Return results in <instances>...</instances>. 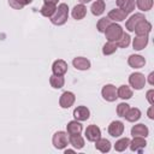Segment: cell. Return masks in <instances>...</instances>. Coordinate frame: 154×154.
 Masks as SVG:
<instances>
[{"mask_svg": "<svg viewBox=\"0 0 154 154\" xmlns=\"http://www.w3.org/2000/svg\"><path fill=\"white\" fill-rule=\"evenodd\" d=\"M75 150L73 149H65V154H67V153H73Z\"/></svg>", "mask_w": 154, "mask_h": 154, "instance_id": "obj_41", "label": "cell"}, {"mask_svg": "<svg viewBox=\"0 0 154 154\" xmlns=\"http://www.w3.org/2000/svg\"><path fill=\"white\" fill-rule=\"evenodd\" d=\"M141 116H142V113H141L140 108L132 107V108H129V111L126 112V114L124 116V118L128 122H130V123H135V122H137L141 118Z\"/></svg>", "mask_w": 154, "mask_h": 154, "instance_id": "obj_25", "label": "cell"}, {"mask_svg": "<svg viewBox=\"0 0 154 154\" xmlns=\"http://www.w3.org/2000/svg\"><path fill=\"white\" fill-rule=\"evenodd\" d=\"M132 94H134L132 93V89L129 85H126V84H123V85H120L117 89V95L122 100H129V99H131L132 97Z\"/></svg>", "mask_w": 154, "mask_h": 154, "instance_id": "obj_24", "label": "cell"}, {"mask_svg": "<svg viewBox=\"0 0 154 154\" xmlns=\"http://www.w3.org/2000/svg\"><path fill=\"white\" fill-rule=\"evenodd\" d=\"M95 148L101 153H108L111 150V142L106 138L100 137L95 141Z\"/></svg>", "mask_w": 154, "mask_h": 154, "instance_id": "obj_26", "label": "cell"}, {"mask_svg": "<svg viewBox=\"0 0 154 154\" xmlns=\"http://www.w3.org/2000/svg\"><path fill=\"white\" fill-rule=\"evenodd\" d=\"M55 10H57V6H55V5H52V4H43V6H42L41 10H40V13H41L43 17H46V18H51V17L54 14Z\"/></svg>", "mask_w": 154, "mask_h": 154, "instance_id": "obj_28", "label": "cell"}, {"mask_svg": "<svg viewBox=\"0 0 154 154\" xmlns=\"http://www.w3.org/2000/svg\"><path fill=\"white\" fill-rule=\"evenodd\" d=\"M129 84L135 90L143 89V87L146 84V77H144V75L141 73V72H132L129 76Z\"/></svg>", "mask_w": 154, "mask_h": 154, "instance_id": "obj_4", "label": "cell"}, {"mask_svg": "<svg viewBox=\"0 0 154 154\" xmlns=\"http://www.w3.org/2000/svg\"><path fill=\"white\" fill-rule=\"evenodd\" d=\"M124 32V29L118 24V23H111L108 25V28L105 30V36H106V40L107 41H111V42H117L120 36L123 35Z\"/></svg>", "mask_w": 154, "mask_h": 154, "instance_id": "obj_2", "label": "cell"}, {"mask_svg": "<svg viewBox=\"0 0 154 154\" xmlns=\"http://www.w3.org/2000/svg\"><path fill=\"white\" fill-rule=\"evenodd\" d=\"M154 90L153 89H149L146 94V97H147V101L149 102V105H154Z\"/></svg>", "mask_w": 154, "mask_h": 154, "instance_id": "obj_36", "label": "cell"}, {"mask_svg": "<svg viewBox=\"0 0 154 154\" xmlns=\"http://www.w3.org/2000/svg\"><path fill=\"white\" fill-rule=\"evenodd\" d=\"M130 42H131V37H130V35L128 34V32H123V35L120 36V38L116 42L117 43V46L118 47H120V48H126L129 45H130Z\"/></svg>", "mask_w": 154, "mask_h": 154, "instance_id": "obj_34", "label": "cell"}, {"mask_svg": "<svg viewBox=\"0 0 154 154\" xmlns=\"http://www.w3.org/2000/svg\"><path fill=\"white\" fill-rule=\"evenodd\" d=\"M83 130V126L82 124L78 122V120H71L67 123L66 125V131L69 135H77V134H81Z\"/></svg>", "mask_w": 154, "mask_h": 154, "instance_id": "obj_21", "label": "cell"}, {"mask_svg": "<svg viewBox=\"0 0 154 154\" xmlns=\"http://www.w3.org/2000/svg\"><path fill=\"white\" fill-rule=\"evenodd\" d=\"M128 64L132 69H142L146 65V59L140 54H131L128 58Z\"/></svg>", "mask_w": 154, "mask_h": 154, "instance_id": "obj_15", "label": "cell"}, {"mask_svg": "<svg viewBox=\"0 0 154 154\" xmlns=\"http://www.w3.org/2000/svg\"><path fill=\"white\" fill-rule=\"evenodd\" d=\"M130 106L126 103V102H120L118 106H117V114L119 117H124L126 114V112L129 111Z\"/></svg>", "mask_w": 154, "mask_h": 154, "instance_id": "obj_35", "label": "cell"}, {"mask_svg": "<svg viewBox=\"0 0 154 154\" xmlns=\"http://www.w3.org/2000/svg\"><path fill=\"white\" fill-rule=\"evenodd\" d=\"M87 14V7L84 6V4H77L73 6L72 11H71V16L73 19L76 20H81L85 17Z\"/></svg>", "mask_w": 154, "mask_h": 154, "instance_id": "obj_19", "label": "cell"}, {"mask_svg": "<svg viewBox=\"0 0 154 154\" xmlns=\"http://www.w3.org/2000/svg\"><path fill=\"white\" fill-rule=\"evenodd\" d=\"M153 77H154V72H150L149 76H148V82L150 85H154V81H153Z\"/></svg>", "mask_w": 154, "mask_h": 154, "instance_id": "obj_38", "label": "cell"}, {"mask_svg": "<svg viewBox=\"0 0 154 154\" xmlns=\"http://www.w3.org/2000/svg\"><path fill=\"white\" fill-rule=\"evenodd\" d=\"M118 8H120L122 11H124L126 14L132 13V11L135 10V0H116Z\"/></svg>", "mask_w": 154, "mask_h": 154, "instance_id": "obj_18", "label": "cell"}, {"mask_svg": "<svg viewBox=\"0 0 154 154\" xmlns=\"http://www.w3.org/2000/svg\"><path fill=\"white\" fill-rule=\"evenodd\" d=\"M147 146V142L144 140V137H141V136H135L132 141H130V149L132 152H137V153H142V150L146 148Z\"/></svg>", "mask_w": 154, "mask_h": 154, "instance_id": "obj_13", "label": "cell"}, {"mask_svg": "<svg viewBox=\"0 0 154 154\" xmlns=\"http://www.w3.org/2000/svg\"><path fill=\"white\" fill-rule=\"evenodd\" d=\"M107 18L111 20V22H114V23H119V22H124L126 18H128V14L122 11L120 8H113L108 12L107 14Z\"/></svg>", "mask_w": 154, "mask_h": 154, "instance_id": "obj_12", "label": "cell"}, {"mask_svg": "<svg viewBox=\"0 0 154 154\" xmlns=\"http://www.w3.org/2000/svg\"><path fill=\"white\" fill-rule=\"evenodd\" d=\"M69 143L77 150L82 149L84 147V138L81 136V134L77 135H69Z\"/></svg>", "mask_w": 154, "mask_h": 154, "instance_id": "obj_22", "label": "cell"}, {"mask_svg": "<svg viewBox=\"0 0 154 154\" xmlns=\"http://www.w3.org/2000/svg\"><path fill=\"white\" fill-rule=\"evenodd\" d=\"M49 84H51V87L54 88V89H60V88L64 87V84H65V79H64L63 76L52 75V76L49 77Z\"/></svg>", "mask_w": 154, "mask_h": 154, "instance_id": "obj_27", "label": "cell"}, {"mask_svg": "<svg viewBox=\"0 0 154 154\" xmlns=\"http://www.w3.org/2000/svg\"><path fill=\"white\" fill-rule=\"evenodd\" d=\"M147 114H148V118H149V119H154V114H153V105H150V107L148 108Z\"/></svg>", "mask_w": 154, "mask_h": 154, "instance_id": "obj_37", "label": "cell"}, {"mask_svg": "<svg viewBox=\"0 0 154 154\" xmlns=\"http://www.w3.org/2000/svg\"><path fill=\"white\" fill-rule=\"evenodd\" d=\"M130 144V140L128 137H123V138H119L116 143H114V150L116 152H124Z\"/></svg>", "mask_w": 154, "mask_h": 154, "instance_id": "obj_29", "label": "cell"}, {"mask_svg": "<svg viewBox=\"0 0 154 154\" xmlns=\"http://www.w3.org/2000/svg\"><path fill=\"white\" fill-rule=\"evenodd\" d=\"M67 63L63 59H57L52 64V72L57 76H64L67 72Z\"/></svg>", "mask_w": 154, "mask_h": 154, "instance_id": "obj_7", "label": "cell"}, {"mask_svg": "<svg viewBox=\"0 0 154 154\" xmlns=\"http://www.w3.org/2000/svg\"><path fill=\"white\" fill-rule=\"evenodd\" d=\"M134 31H135L136 35H148L152 31V24L147 19H142L135 26V30Z\"/></svg>", "mask_w": 154, "mask_h": 154, "instance_id": "obj_17", "label": "cell"}, {"mask_svg": "<svg viewBox=\"0 0 154 154\" xmlns=\"http://www.w3.org/2000/svg\"><path fill=\"white\" fill-rule=\"evenodd\" d=\"M101 95L103 97V100L108 101V102H114L118 99L117 95V88L113 84H105L101 89Z\"/></svg>", "mask_w": 154, "mask_h": 154, "instance_id": "obj_5", "label": "cell"}, {"mask_svg": "<svg viewBox=\"0 0 154 154\" xmlns=\"http://www.w3.org/2000/svg\"><path fill=\"white\" fill-rule=\"evenodd\" d=\"M149 42L148 35H136V37L132 40V47L135 51H142L147 47Z\"/></svg>", "mask_w": 154, "mask_h": 154, "instance_id": "obj_16", "label": "cell"}, {"mask_svg": "<svg viewBox=\"0 0 154 154\" xmlns=\"http://www.w3.org/2000/svg\"><path fill=\"white\" fill-rule=\"evenodd\" d=\"M142 19H146L144 14L143 13H134L132 16L129 17V19H126V23H125V29L129 31V32H132L135 30V26L138 24V22H141Z\"/></svg>", "mask_w": 154, "mask_h": 154, "instance_id": "obj_9", "label": "cell"}, {"mask_svg": "<svg viewBox=\"0 0 154 154\" xmlns=\"http://www.w3.org/2000/svg\"><path fill=\"white\" fill-rule=\"evenodd\" d=\"M45 4H52V5H57L59 0H43Z\"/></svg>", "mask_w": 154, "mask_h": 154, "instance_id": "obj_39", "label": "cell"}, {"mask_svg": "<svg viewBox=\"0 0 154 154\" xmlns=\"http://www.w3.org/2000/svg\"><path fill=\"white\" fill-rule=\"evenodd\" d=\"M105 8H106V4H105V0H95L91 6H90V11L94 16H101L103 12H105Z\"/></svg>", "mask_w": 154, "mask_h": 154, "instance_id": "obj_23", "label": "cell"}, {"mask_svg": "<svg viewBox=\"0 0 154 154\" xmlns=\"http://www.w3.org/2000/svg\"><path fill=\"white\" fill-rule=\"evenodd\" d=\"M32 0H8V5L14 10H22L24 6L31 4Z\"/></svg>", "mask_w": 154, "mask_h": 154, "instance_id": "obj_32", "label": "cell"}, {"mask_svg": "<svg viewBox=\"0 0 154 154\" xmlns=\"http://www.w3.org/2000/svg\"><path fill=\"white\" fill-rule=\"evenodd\" d=\"M85 137L89 142H95L97 138L101 137V130L97 125H88L85 129Z\"/></svg>", "mask_w": 154, "mask_h": 154, "instance_id": "obj_11", "label": "cell"}, {"mask_svg": "<svg viewBox=\"0 0 154 154\" xmlns=\"http://www.w3.org/2000/svg\"><path fill=\"white\" fill-rule=\"evenodd\" d=\"M137 8L142 12H147L149 10H152L153 7V0H136L135 1Z\"/></svg>", "mask_w": 154, "mask_h": 154, "instance_id": "obj_30", "label": "cell"}, {"mask_svg": "<svg viewBox=\"0 0 154 154\" xmlns=\"http://www.w3.org/2000/svg\"><path fill=\"white\" fill-rule=\"evenodd\" d=\"M49 19H51V23L54 24V25H58V26L64 25L69 19V6H67V4H65V2L59 4L54 14Z\"/></svg>", "mask_w": 154, "mask_h": 154, "instance_id": "obj_1", "label": "cell"}, {"mask_svg": "<svg viewBox=\"0 0 154 154\" xmlns=\"http://www.w3.org/2000/svg\"><path fill=\"white\" fill-rule=\"evenodd\" d=\"M72 65L76 70H79V71H87L90 69V60L84 58V57H76L73 58L72 60Z\"/></svg>", "mask_w": 154, "mask_h": 154, "instance_id": "obj_14", "label": "cell"}, {"mask_svg": "<svg viewBox=\"0 0 154 154\" xmlns=\"http://www.w3.org/2000/svg\"><path fill=\"white\" fill-rule=\"evenodd\" d=\"M91 0H79V4H88V2H90Z\"/></svg>", "mask_w": 154, "mask_h": 154, "instance_id": "obj_40", "label": "cell"}, {"mask_svg": "<svg viewBox=\"0 0 154 154\" xmlns=\"http://www.w3.org/2000/svg\"><path fill=\"white\" fill-rule=\"evenodd\" d=\"M131 135L135 136H141V137H147L149 135V129L144 124H136L131 128Z\"/></svg>", "mask_w": 154, "mask_h": 154, "instance_id": "obj_20", "label": "cell"}, {"mask_svg": "<svg viewBox=\"0 0 154 154\" xmlns=\"http://www.w3.org/2000/svg\"><path fill=\"white\" fill-rule=\"evenodd\" d=\"M73 118L78 122H84L90 118V111L85 106H77L73 109Z\"/></svg>", "mask_w": 154, "mask_h": 154, "instance_id": "obj_10", "label": "cell"}, {"mask_svg": "<svg viewBox=\"0 0 154 154\" xmlns=\"http://www.w3.org/2000/svg\"><path fill=\"white\" fill-rule=\"evenodd\" d=\"M111 23H112V22H111L107 17L100 18V19L97 20V23H96V29H97V31H99V32H105V30L108 28V25H109Z\"/></svg>", "mask_w": 154, "mask_h": 154, "instance_id": "obj_33", "label": "cell"}, {"mask_svg": "<svg viewBox=\"0 0 154 154\" xmlns=\"http://www.w3.org/2000/svg\"><path fill=\"white\" fill-rule=\"evenodd\" d=\"M118 49V46L116 42H111V41H107L103 47H102V54L103 55H111L113 53H116V51Z\"/></svg>", "mask_w": 154, "mask_h": 154, "instance_id": "obj_31", "label": "cell"}, {"mask_svg": "<svg viewBox=\"0 0 154 154\" xmlns=\"http://www.w3.org/2000/svg\"><path fill=\"white\" fill-rule=\"evenodd\" d=\"M108 134L112 137H120L124 132V123L120 120H113L108 125Z\"/></svg>", "mask_w": 154, "mask_h": 154, "instance_id": "obj_8", "label": "cell"}, {"mask_svg": "<svg viewBox=\"0 0 154 154\" xmlns=\"http://www.w3.org/2000/svg\"><path fill=\"white\" fill-rule=\"evenodd\" d=\"M76 101V96L72 91H64L59 97V106L61 108H70Z\"/></svg>", "mask_w": 154, "mask_h": 154, "instance_id": "obj_6", "label": "cell"}, {"mask_svg": "<svg viewBox=\"0 0 154 154\" xmlns=\"http://www.w3.org/2000/svg\"><path fill=\"white\" fill-rule=\"evenodd\" d=\"M52 143L55 149H65L69 144V137L67 132L65 131H57L52 137Z\"/></svg>", "mask_w": 154, "mask_h": 154, "instance_id": "obj_3", "label": "cell"}]
</instances>
